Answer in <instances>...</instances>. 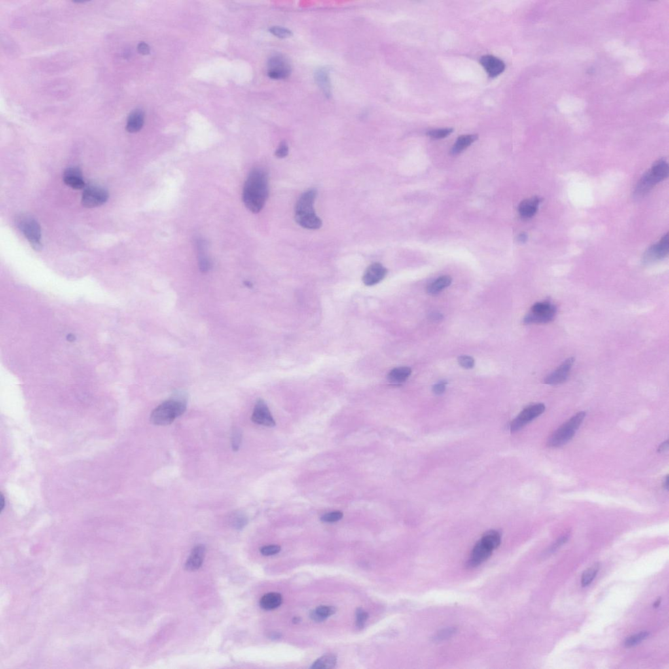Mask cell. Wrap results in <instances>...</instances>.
Masks as SVG:
<instances>
[{"label": "cell", "mask_w": 669, "mask_h": 669, "mask_svg": "<svg viewBox=\"0 0 669 669\" xmlns=\"http://www.w3.org/2000/svg\"><path fill=\"white\" fill-rule=\"evenodd\" d=\"M197 249L199 251V266L201 272H207L210 269L211 264L208 258L205 255V245L203 240L196 241Z\"/></svg>", "instance_id": "obj_27"}, {"label": "cell", "mask_w": 669, "mask_h": 669, "mask_svg": "<svg viewBox=\"0 0 669 669\" xmlns=\"http://www.w3.org/2000/svg\"><path fill=\"white\" fill-rule=\"evenodd\" d=\"M446 384H447V382H445V381H441V382L434 385L433 387V392L435 393L436 395L442 394V393L446 390Z\"/></svg>", "instance_id": "obj_42"}, {"label": "cell", "mask_w": 669, "mask_h": 669, "mask_svg": "<svg viewBox=\"0 0 669 669\" xmlns=\"http://www.w3.org/2000/svg\"><path fill=\"white\" fill-rule=\"evenodd\" d=\"M650 633L648 632H641L639 634L632 635L626 639L624 645L626 648L634 647L635 646L639 645L643 641L646 640L649 637Z\"/></svg>", "instance_id": "obj_30"}, {"label": "cell", "mask_w": 669, "mask_h": 669, "mask_svg": "<svg viewBox=\"0 0 669 669\" xmlns=\"http://www.w3.org/2000/svg\"><path fill=\"white\" fill-rule=\"evenodd\" d=\"M342 517L343 513L342 512L334 511L324 514L321 517V521L326 523H334L341 520Z\"/></svg>", "instance_id": "obj_33"}, {"label": "cell", "mask_w": 669, "mask_h": 669, "mask_svg": "<svg viewBox=\"0 0 669 669\" xmlns=\"http://www.w3.org/2000/svg\"><path fill=\"white\" fill-rule=\"evenodd\" d=\"M288 154H289V146L285 141H282L275 152V156L279 158H283L286 157Z\"/></svg>", "instance_id": "obj_40"}, {"label": "cell", "mask_w": 669, "mask_h": 669, "mask_svg": "<svg viewBox=\"0 0 669 669\" xmlns=\"http://www.w3.org/2000/svg\"><path fill=\"white\" fill-rule=\"evenodd\" d=\"M109 198L107 190L102 186L90 185L85 186L82 195L81 202L84 207L94 208L101 206Z\"/></svg>", "instance_id": "obj_9"}, {"label": "cell", "mask_w": 669, "mask_h": 669, "mask_svg": "<svg viewBox=\"0 0 669 669\" xmlns=\"http://www.w3.org/2000/svg\"><path fill=\"white\" fill-rule=\"evenodd\" d=\"M283 600L282 596L279 593H268L260 599V605L262 609L266 611H271L280 607L283 603Z\"/></svg>", "instance_id": "obj_22"}, {"label": "cell", "mask_w": 669, "mask_h": 669, "mask_svg": "<svg viewBox=\"0 0 669 669\" xmlns=\"http://www.w3.org/2000/svg\"><path fill=\"white\" fill-rule=\"evenodd\" d=\"M664 488L666 489V490H668V488H669V484H668V475L667 476L666 478H665V480H664Z\"/></svg>", "instance_id": "obj_46"}, {"label": "cell", "mask_w": 669, "mask_h": 669, "mask_svg": "<svg viewBox=\"0 0 669 669\" xmlns=\"http://www.w3.org/2000/svg\"><path fill=\"white\" fill-rule=\"evenodd\" d=\"M137 50L140 54L143 55L149 54L150 51L149 44L145 43V42H141L140 43H139L137 45Z\"/></svg>", "instance_id": "obj_43"}, {"label": "cell", "mask_w": 669, "mask_h": 669, "mask_svg": "<svg viewBox=\"0 0 669 669\" xmlns=\"http://www.w3.org/2000/svg\"><path fill=\"white\" fill-rule=\"evenodd\" d=\"M336 613V609L333 606H320L311 612L310 617L313 621L322 622Z\"/></svg>", "instance_id": "obj_25"}, {"label": "cell", "mask_w": 669, "mask_h": 669, "mask_svg": "<svg viewBox=\"0 0 669 669\" xmlns=\"http://www.w3.org/2000/svg\"><path fill=\"white\" fill-rule=\"evenodd\" d=\"M336 664V658L333 655H326L319 658L313 664L312 669H333Z\"/></svg>", "instance_id": "obj_28"}, {"label": "cell", "mask_w": 669, "mask_h": 669, "mask_svg": "<svg viewBox=\"0 0 669 669\" xmlns=\"http://www.w3.org/2000/svg\"><path fill=\"white\" fill-rule=\"evenodd\" d=\"M63 181L65 185L74 189L80 190L85 188L81 171L78 167H69L63 174Z\"/></svg>", "instance_id": "obj_17"}, {"label": "cell", "mask_w": 669, "mask_h": 669, "mask_svg": "<svg viewBox=\"0 0 669 669\" xmlns=\"http://www.w3.org/2000/svg\"><path fill=\"white\" fill-rule=\"evenodd\" d=\"M541 201V199L537 197L522 201L518 207L521 217L525 219L533 217L537 213Z\"/></svg>", "instance_id": "obj_20"}, {"label": "cell", "mask_w": 669, "mask_h": 669, "mask_svg": "<svg viewBox=\"0 0 669 669\" xmlns=\"http://www.w3.org/2000/svg\"><path fill=\"white\" fill-rule=\"evenodd\" d=\"M268 75L271 79L279 80L289 77L292 66L289 60L282 54L273 55L268 62Z\"/></svg>", "instance_id": "obj_10"}, {"label": "cell", "mask_w": 669, "mask_h": 669, "mask_svg": "<svg viewBox=\"0 0 669 669\" xmlns=\"http://www.w3.org/2000/svg\"><path fill=\"white\" fill-rule=\"evenodd\" d=\"M205 555V546L202 545L194 548L185 563L186 571H195L200 569L203 564Z\"/></svg>", "instance_id": "obj_18"}, {"label": "cell", "mask_w": 669, "mask_h": 669, "mask_svg": "<svg viewBox=\"0 0 669 669\" xmlns=\"http://www.w3.org/2000/svg\"><path fill=\"white\" fill-rule=\"evenodd\" d=\"M281 548L277 545L265 546L260 548V552L263 556H270L278 554Z\"/></svg>", "instance_id": "obj_38"}, {"label": "cell", "mask_w": 669, "mask_h": 669, "mask_svg": "<svg viewBox=\"0 0 669 669\" xmlns=\"http://www.w3.org/2000/svg\"><path fill=\"white\" fill-rule=\"evenodd\" d=\"M556 313V307L551 303L538 302L531 308L530 313L525 317L524 322L526 325L549 323L554 321Z\"/></svg>", "instance_id": "obj_8"}, {"label": "cell", "mask_w": 669, "mask_h": 669, "mask_svg": "<svg viewBox=\"0 0 669 669\" xmlns=\"http://www.w3.org/2000/svg\"><path fill=\"white\" fill-rule=\"evenodd\" d=\"M268 196V174L263 169H254L245 182L243 203L252 213H258L263 209Z\"/></svg>", "instance_id": "obj_1"}, {"label": "cell", "mask_w": 669, "mask_h": 669, "mask_svg": "<svg viewBox=\"0 0 669 669\" xmlns=\"http://www.w3.org/2000/svg\"><path fill=\"white\" fill-rule=\"evenodd\" d=\"M315 77L318 85L321 88L324 94L328 98H330L332 96V86L328 69L325 67L318 69L315 72Z\"/></svg>", "instance_id": "obj_21"}, {"label": "cell", "mask_w": 669, "mask_h": 669, "mask_svg": "<svg viewBox=\"0 0 669 669\" xmlns=\"http://www.w3.org/2000/svg\"><path fill=\"white\" fill-rule=\"evenodd\" d=\"M480 63L491 78H495L501 75L505 69V64L503 61L492 55L482 56L480 58Z\"/></svg>", "instance_id": "obj_15"}, {"label": "cell", "mask_w": 669, "mask_h": 669, "mask_svg": "<svg viewBox=\"0 0 669 669\" xmlns=\"http://www.w3.org/2000/svg\"><path fill=\"white\" fill-rule=\"evenodd\" d=\"M252 421L256 424L266 427H274L276 425L268 405L263 399H258L256 402L252 415Z\"/></svg>", "instance_id": "obj_12"}, {"label": "cell", "mask_w": 669, "mask_h": 669, "mask_svg": "<svg viewBox=\"0 0 669 669\" xmlns=\"http://www.w3.org/2000/svg\"><path fill=\"white\" fill-rule=\"evenodd\" d=\"M568 539L569 535H565L564 536L560 538V539H559L558 541H557L556 543H555L553 545H552L551 547L549 548V550H548V553H552V552L556 551L559 548H560L561 546L564 545L565 543H566L567 541H568Z\"/></svg>", "instance_id": "obj_41"}, {"label": "cell", "mask_w": 669, "mask_h": 669, "mask_svg": "<svg viewBox=\"0 0 669 669\" xmlns=\"http://www.w3.org/2000/svg\"><path fill=\"white\" fill-rule=\"evenodd\" d=\"M669 247V234H667L663 237L660 242L652 245L646 252L643 257L644 263L649 264L666 258L668 255Z\"/></svg>", "instance_id": "obj_13"}, {"label": "cell", "mask_w": 669, "mask_h": 669, "mask_svg": "<svg viewBox=\"0 0 669 669\" xmlns=\"http://www.w3.org/2000/svg\"><path fill=\"white\" fill-rule=\"evenodd\" d=\"M270 31L273 35L279 38L289 37L292 35V31L287 27L273 26L271 27Z\"/></svg>", "instance_id": "obj_34"}, {"label": "cell", "mask_w": 669, "mask_h": 669, "mask_svg": "<svg viewBox=\"0 0 669 669\" xmlns=\"http://www.w3.org/2000/svg\"><path fill=\"white\" fill-rule=\"evenodd\" d=\"M300 621H301V619H300V618L295 617V618H294V619H293V622H294V624H298V623H300Z\"/></svg>", "instance_id": "obj_48"}, {"label": "cell", "mask_w": 669, "mask_h": 669, "mask_svg": "<svg viewBox=\"0 0 669 669\" xmlns=\"http://www.w3.org/2000/svg\"><path fill=\"white\" fill-rule=\"evenodd\" d=\"M241 440H242V432L239 429H235L232 432V446L233 450L237 452L240 448Z\"/></svg>", "instance_id": "obj_35"}, {"label": "cell", "mask_w": 669, "mask_h": 669, "mask_svg": "<svg viewBox=\"0 0 669 669\" xmlns=\"http://www.w3.org/2000/svg\"><path fill=\"white\" fill-rule=\"evenodd\" d=\"M545 410V405L543 403H537L524 408L511 424L512 433L519 431L531 421L537 418L543 413Z\"/></svg>", "instance_id": "obj_11"}, {"label": "cell", "mask_w": 669, "mask_h": 669, "mask_svg": "<svg viewBox=\"0 0 669 669\" xmlns=\"http://www.w3.org/2000/svg\"><path fill=\"white\" fill-rule=\"evenodd\" d=\"M317 194V190H308L298 199L296 206L295 219L302 227L309 230H317L321 227L323 222L315 213L314 203Z\"/></svg>", "instance_id": "obj_3"}, {"label": "cell", "mask_w": 669, "mask_h": 669, "mask_svg": "<svg viewBox=\"0 0 669 669\" xmlns=\"http://www.w3.org/2000/svg\"><path fill=\"white\" fill-rule=\"evenodd\" d=\"M355 617H356V626L357 628L362 629L365 625L366 622L369 618V615L367 612L364 611L361 608H359L355 612Z\"/></svg>", "instance_id": "obj_32"}, {"label": "cell", "mask_w": 669, "mask_h": 669, "mask_svg": "<svg viewBox=\"0 0 669 669\" xmlns=\"http://www.w3.org/2000/svg\"><path fill=\"white\" fill-rule=\"evenodd\" d=\"M660 603H661V599H658V600L657 601H656V602L655 603H654V608H658V607H659L660 605Z\"/></svg>", "instance_id": "obj_47"}, {"label": "cell", "mask_w": 669, "mask_h": 669, "mask_svg": "<svg viewBox=\"0 0 669 669\" xmlns=\"http://www.w3.org/2000/svg\"><path fill=\"white\" fill-rule=\"evenodd\" d=\"M411 372V369L408 367L394 368L389 372L387 379L391 384H401L407 380Z\"/></svg>", "instance_id": "obj_23"}, {"label": "cell", "mask_w": 669, "mask_h": 669, "mask_svg": "<svg viewBox=\"0 0 669 669\" xmlns=\"http://www.w3.org/2000/svg\"><path fill=\"white\" fill-rule=\"evenodd\" d=\"M387 271L382 264L374 263L368 267L364 273L363 282L366 286L370 287L376 285L382 281L386 276Z\"/></svg>", "instance_id": "obj_16"}, {"label": "cell", "mask_w": 669, "mask_h": 669, "mask_svg": "<svg viewBox=\"0 0 669 669\" xmlns=\"http://www.w3.org/2000/svg\"><path fill=\"white\" fill-rule=\"evenodd\" d=\"M233 524L236 529H242L247 524V518L243 514H236L233 518Z\"/></svg>", "instance_id": "obj_39"}, {"label": "cell", "mask_w": 669, "mask_h": 669, "mask_svg": "<svg viewBox=\"0 0 669 669\" xmlns=\"http://www.w3.org/2000/svg\"><path fill=\"white\" fill-rule=\"evenodd\" d=\"M452 279L448 275L440 277L437 280L434 281L427 287V292L429 295H436L439 292L443 291L446 288L449 287L452 283Z\"/></svg>", "instance_id": "obj_26"}, {"label": "cell", "mask_w": 669, "mask_h": 669, "mask_svg": "<svg viewBox=\"0 0 669 669\" xmlns=\"http://www.w3.org/2000/svg\"><path fill=\"white\" fill-rule=\"evenodd\" d=\"M585 416L584 412H580L573 416L552 434L548 440L547 445L550 447H559L567 443L573 439L576 431L581 426Z\"/></svg>", "instance_id": "obj_6"}, {"label": "cell", "mask_w": 669, "mask_h": 669, "mask_svg": "<svg viewBox=\"0 0 669 669\" xmlns=\"http://www.w3.org/2000/svg\"><path fill=\"white\" fill-rule=\"evenodd\" d=\"M18 227L29 244L36 251L42 249L41 228L38 222L27 215H21L17 219Z\"/></svg>", "instance_id": "obj_7"}, {"label": "cell", "mask_w": 669, "mask_h": 669, "mask_svg": "<svg viewBox=\"0 0 669 669\" xmlns=\"http://www.w3.org/2000/svg\"><path fill=\"white\" fill-rule=\"evenodd\" d=\"M145 123V113L143 110L136 109L133 110L127 118L126 130L131 133L139 132Z\"/></svg>", "instance_id": "obj_19"}, {"label": "cell", "mask_w": 669, "mask_h": 669, "mask_svg": "<svg viewBox=\"0 0 669 669\" xmlns=\"http://www.w3.org/2000/svg\"><path fill=\"white\" fill-rule=\"evenodd\" d=\"M575 362L573 357L566 359L555 371L552 372L545 379V384L548 385H558L566 381Z\"/></svg>", "instance_id": "obj_14"}, {"label": "cell", "mask_w": 669, "mask_h": 669, "mask_svg": "<svg viewBox=\"0 0 669 669\" xmlns=\"http://www.w3.org/2000/svg\"><path fill=\"white\" fill-rule=\"evenodd\" d=\"M459 365L465 369H470L475 366V359L469 355H461L458 357Z\"/></svg>", "instance_id": "obj_36"}, {"label": "cell", "mask_w": 669, "mask_h": 669, "mask_svg": "<svg viewBox=\"0 0 669 669\" xmlns=\"http://www.w3.org/2000/svg\"><path fill=\"white\" fill-rule=\"evenodd\" d=\"M455 633H456V629H454V628L445 629V630L440 631V632L438 633V634L436 635L434 639H435L436 641L446 640V639L452 637Z\"/></svg>", "instance_id": "obj_37"}, {"label": "cell", "mask_w": 669, "mask_h": 669, "mask_svg": "<svg viewBox=\"0 0 669 669\" xmlns=\"http://www.w3.org/2000/svg\"><path fill=\"white\" fill-rule=\"evenodd\" d=\"M668 449H669V440H666V442H663V443L661 444L659 448H658V452H660L661 453L665 452H666V451H668Z\"/></svg>", "instance_id": "obj_44"}, {"label": "cell", "mask_w": 669, "mask_h": 669, "mask_svg": "<svg viewBox=\"0 0 669 669\" xmlns=\"http://www.w3.org/2000/svg\"><path fill=\"white\" fill-rule=\"evenodd\" d=\"M477 135H464L459 137L451 149L452 155H457L471 145L478 139Z\"/></svg>", "instance_id": "obj_24"}, {"label": "cell", "mask_w": 669, "mask_h": 669, "mask_svg": "<svg viewBox=\"0 0 669 669\" xmlns=\"http://www.w3.org/2000/svg\"><path fill=\"white\" fill-rule=\"evenodd\" d=\"M452 132V128L437 129V130L429 131V132L427 133V135H428L429 137H431V138L440 139L445 138V137H448V135H450Z\"/></svg>", "instance_id": "obj_31"}, {"label": "cell", "mask_w": 669, "mask_h": 669, "mask_svg": "<svg viewBox=\"0 0 669 669\" xmlns=\"http://www.w3.org/2000/svg\"><path fill=\"white\" fill-rule=\"evenodd\" d=\"M501 541V535L498 531L493 530L485 533L473 548L467 567L475 568L486 562L492 556L493 550L500 545Z\"/></svg>", "instance_id": "obj_4"}, {"label": "cell", "mask_w": 669, "mask_h": 669, "mask_svg": "<svg viewBox=\"0 0 669 669\" xmlns=\"http://www.w3.org/2000/svg\"><path fill=\"white\" fill-rule=\"evenodd\" d=\"M669 175V166L668 162L664 160L657 161L643 175L635 190V196L639 198L647 194L653 188L654 186L664 181Z\"/></svg>", "instance_id": "obj_5"}, {"label": "cell", "mask_w": 669, "mask_h": 669, "mask_svg": "<svg viewBox=\"0 0 669 669\" xmlns=\"http://www.w3.org/2000/svg\"><path fill=\"white\" fill-rule=\"evenodd\" d=\"M186 398L183 393H177L174 396L163 402L152 411L150 415V422L156 425H167L174 422L175 419L185 413L186 409Z\"/></svg>", "instance_id": "obj_2"}, {"label": "cell", "mask_w": 669, "mask_h": 669, "mask_svg": "<svg viewBox=\"0 0 669 669\" xmlns=\"http://www.w3.org/2000/svg\"><path fill=\"white\" fill-rule=\"evenodd\" d=\"M599 565L596 564L592 565V567H589V568L586 569V570L584 571L583 574H582L581 579V583L583 587H586V586H588L592 583L595 578H596L597 574L599 572Z\"/></svg>", "instance_id": "obj_29"}, {"label": "cell", "mask_w": 669, "mask_h": 669, "mask_svg": "<svg viewBox=\"0 0 669 669\" xmlns=\"http://www.w3.org/2000/svg\"><path fill=\"white\" fill-rule=\"evenodd\" d=\"M527 239H528V237H527V235L525 234H520L519 235V236L518 237V240L520 243L526 242Z\"/></svg>", "instance_id": "obj_45"}]
</instances>
